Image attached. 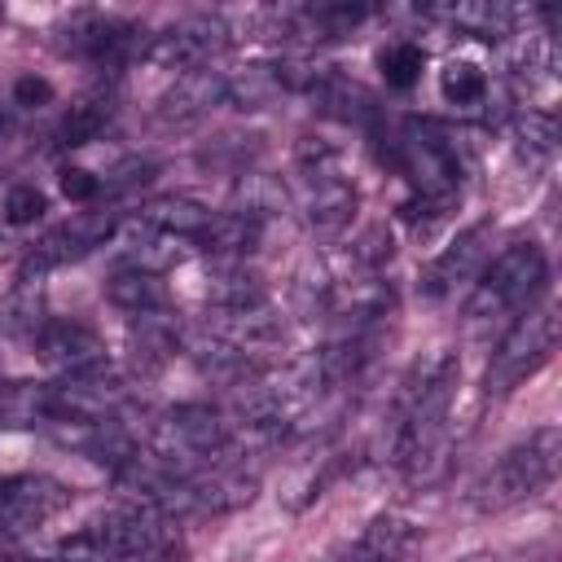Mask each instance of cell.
Returning a JSON list of instances; mask_svg holds the SVG:
<instances>
[{
	"label": "cell",
	"mask_w": 562,
	"mask_h": 562,
	"mask_svg": "<svg viewBox=\"0 0 562 562\" xmlns=\"http://www.w3.org/2000/svg\"><path fill=\"white\" fill-rule=\"evenodd\" d=\"M457 356L448 347H435L426 360L413 364L404 395H400V417H395V439H391V457L400 465H408L413 474H422L426 461H435V448L448 430V413L457 400Z\"/></svg>",
	"instance_id": "6da1fadb"
},
{
	"label": "cell",
	"mask_w": 562,
	"mask_h": 562,
	"mask_svg": "<svg viewBox=\"0 0 562 562\" xmlns=\"http://www.w3.org/2000/svg\"><path fill=\"white\" fill-rule=\"evenodd\" d=\"M544 277H549V263H544V250L536 241H509L479 277H474V290L465 299V329L470 334H487L505 321H518L536 294L544 290Z\"/></svg>",
	"instance_id": "7a4b0ae2"
},
{
	"label": "cell",
	"mask_w": 562,
	"mask_h": 562,
	"mask_svg": "<svg viewBox=\"0 0 562 562\" xmlns=\"http://www.w3.org/2000/svg\"><path fill=\"white\" fill-rule=\"evenodd\" d=\"M558 461H562V435L558 426H540L531 430L527 439H518L514 448H505L474 483L470 492V505L479 514H501V509H514L522 501H531L540 487L553 483L558 474Z\"/></svg>",
	"instance_id": "3957f363"
},
{
	"label": "cell",
	"mask_w": 562,
	"mask_h": 562,
	"mask_svg": "<svg viewBox=\"0 0 562 562\" xmlns=\"http://www.w3.org/2000/svg\"><path fill=\"white\" fill-rule=\"evenodd\" d=\"M558 347V312L553 303H540V307H527L509 334L501 338V347L492 351V364H487V391L492 395H505L514 391L518 382H527Z\"/></svg>",
	"instance_id": "277c9868"
},
{
	"label": "cell",
	"mask_w": 562,
	"mask_h": 562,
	"mask_svg": "<svg viewBox=\"0 0 562 562\" xmlns=\"http://www.w3.org/2000/svg\"><path fill=\"white\" fill-rule=\"evenodd\" d=\"M158 544V522L149 509H114L88 527H79L75 536L61 540V558L66 562H123V558H140Z\"/></svg>",
	"instance_id": "5b68a950"
},
{
	"label": "cell",
	"mask_w": 562,
	"mask_h": 562,
	"mask_svg": "<svg viewBox=\"0 0 562 562\" xmlns=\"http://www.w3.org/2000/svg\"><path fill=\"white\" fill-rule=\"evenodd\" d=\"M35 351H40L44 364L61 369L66 378L105 364V338H101L92 325H83V321H61V316L40 325V334H35Z\"/></svg>",
	"instance_id": "8992f818"
},
{
	"label": "cell",
	"mask_w": 562,
	"mask_h": 562,
	"mask_svg": "<svg viewBox=\"0 0 562 562\" xmlns=\"http://www.w3.org/2000/svg\"><path fill=\"white\" fill-rule=\"evenodd\" d=\"M220 35H224V26L215 18H184V22L167 26L162 35H149L145 40V57L167 66V70L189 75V70L206 66V57L220 48Z\"/></svg>",
	"instance_id": "52a82bcc"
},
{
	"label": "cell",
	"mask_w": 562,
	"mask_h": 562,
	"mask_svg": "<svg viewBox=\"0 0 562 562\" xmlns=\"http://www.w3.org/2000/svg\"><path fill=\"white\" fill-rule=\"evenodd\" d=\"M70 492L53 479H0V536L48 522Z\"/></svg>",
	"instance_id": "ba28073f"
},
{
	"label": "cell",
	"mask_w": 562,
	"mask_h": 562,
	"mask_svg": "<svg viewBox=\"0 0 562 562\" xmlns=\"http://www.w3.org/2000/svg\"><path fill=\"white\" fill-rule=\"evenodd\" d=\"M487 224H474V228H465L443 255H435L430 259V268L422 272V290L430 294V299H448L457 285H465V281H474L479 272H483V263H487Z\"/></svg>",
	"instance_id": "9c48e42d"
},
{
	"label": "cell",
	"mask_w": 562,
	"mask_h": 562,
	"mask_svg": "<svg viewBox=\"0 0 562 562\" xmlns=\"http://www.w3.org/2000/svg\"><path fill=\"white\" fill-rule=\"evenodd\" d=\"M110 233H114V215H110V211H79V215H70L66 224H57V228L35 246V268L61 263V259H75V255H88V250L105 246Z\"/></svg>",
	"instance_id": "30bf717a"
},
{
	"label": "cell",
	"mask_w": 562,
	"mask_h": 562,
	"mask_svg": "<svg viewBox=\"0 0 562 562\" xmlns=\"http://www.w3.org/2000/svg\"><path fill=\"white\" fill-rule=\"evenodd\" d=\"M224 101V75L220 70H189L176 79V88L162 97V123H193L202 114H211Z\"/></svg>",
	"instance_id": "8fae6325"
},
{
	"label": "cell",
	"mask_w": 562,
	"mask_h": 562,
	"mask_svg": "<svg viewBox=\"0 0 562 562\" xmlns=\"http://www.w3.org/2000/svg\"><path fill=\"white\" fill-rule=\"evenodd\" d=\"M413 544H417V527H413L408 518H400V514H378V518L360 531V540L351 544L347 562H404V558L413 553Z\"/></svg>",
	"instance_id": "7c38bea8"
},
{
	"label": "cell",
	"mask_w": 562,
	"mask_h": 562,
	"mask_svg": "<svg viewBox=\"0 0 562 562\" xmlns=\"http://www.w3.org/2000/svg\"><path fill=\"white\" fill-rule=\"evenodd\" d=\"M193 241L215 259H246L259 246V224L237 211H211V220L202 224Z\"/></svg>",
	"instance_id": "4fadbf2b"
},
{
	"label": "cell",
	"mask_w": 562,
	"mask_h": 562,
	"mask_svg": "<svg viewBox=\"0 0 562 562\" xmlns=\"http://www.w3.org/2000/svg\"><path fill=\"white\" fill-rule=\"evenodd\" d=\"M105 299L127 312V316H145V312H162L167 307V285L158 272H145V268H119L110 281H105Z\"/></svg>",
	"instance_id": "5bb4252c"
},
{
	"label": "cell",
	"mask_w": 562,
	"mask_h": 562,
	"mask_svg": "<svg viewBox=\"0 0 562 562\" xmlns=\"http://www.w3.org/2000/svg\"><path fill=\"white\" fill-rule=\"evenodd\" d=\"M206 220H211V211H206L202 202L176 198V193L149 198V202L140 206V224H149L154 233H167V237H176V241H193Z\"/></svg>",
	"instance_id": "9a60e30c"
},
{
	"label": "cell",
	"mask_w": 562,
	"mask_h": 562,
	"mask_svg": "<svg viewBox=\"0 0 562 562\" xmlns=\"http://www.w3.org/2000/svg\"><path fill=\"white\" fill-rule=\"evenodd\" d=\"M206 299L220 312H246L263 303V281L255 272H246L237 259H224L220 268L206 272Z\"/></svg>",
	"instance_id": "2e32d148"
},
{
	"label": "cell",
	"mask_w": 562,
	"mask_h": 562,
	"mask_svg": "<svg viewBox=\"0 0 562 562\" xmlns=\"http://www.w3.org/2000/svg\"><path fill=\"white\" fill-rule=\"evenodd\" d=\"M312 92H316L321 110L342 119V123H369L378 114L373 97L356 79H347V75H321V79H312Z\"/></svg>",
	"instance_id": "e0dca14e"
},
{
	"label": "cell",
	"mask_w": 562,
	"mask_h": 562,
	"mask_svg": "<svg viewBox=\"0 0 562 562\" xmlns=\"http://www.w3.org/2000/svg\"><path fill=\"white\" fill-rule=\"evenodd\" d=\"M294 79L285 75V66H246L237 75H224V101L241 105V110H259L268 105L277 92H285Z\"/></svg>",
	"instance_id": "ac0fdd59"
},
{
	"label": "cell",
	"mask_w": 562,
	"mask_h": 562,
	"mask_svg": "<svg viewBox=\"0 0 562 562\" xmlns=\"http://www.w3.org/2000/svg\"><path fill=\"white\" fill-rule=\"evenodd\" d=\"M132 347H136V364L140 369H158L176 356L180 347V329L176 321H167L162 312H145V316H132Z\"/></svg>",
	"instance_id": "d6986e66"
},
{
	"label": "cell",
	"mask_w": 562,
	"mask_h": 562,
	"mask_svg": "<svg viewBox=\"0 0 562 562\" xmlns=\"http://www.w3.org/2000/svg\"><path fill=\"white\" fill-rule=\"evenodd\" d=\"M0 417L18 426L48 422L57 417V395L44 382H0Z\"/></svg>",
	"instance_id": "ffe728a7"
},
{
	"label": "cell",
	"mask_w": 562,
	"mask_h": 562,
	"mask_svg": "<svg viewBox=\"0 0 562 562\" xmlns=\"http://www.w3.org/2000/svg\"><path fill=\"white\" fill-rule=\"evenodd\" d=\"M426 70V48L417 40H391L378 48V75L386 79V88L408 92L413 83H422Z\"/></svg>",
	"instance_id": "44dd1931"
},
{
	"label": "cell",
	"mask_w": 562,
	"mask_h": 562,
	"mask_svg": "<svg viewBox=\"0 0 562 562\" xmlns=\"http://www.w3.org/2000/svg\"><path fill=\"white\" fill-rule=\"evenodd\" d=\"M439 92L452 110H474L487 101V75L474 66V61H461V57H448L443 70H439Z\"/></svg>",
	"instance_id": "7402d4cb"
},
{
	"label": "cell",
	"mask_w": 562,
	"mask_h": 562,
	"mask_svg": "<svg viewBox=\"0 0 562 562\" xmlns=\"http://www.w3.org/2000/svg\"><path fill=\"white\" fill-rule=\"evenodd\" d=\"M105 123H110V105L105 101H75L66 114H61V123H57V145L61 149H79V145H92L101 132H105Z\"/></svg>",
	"instance_id": "603a6c76"
},
{
	"label": "cell",
	"mask_w": 562,
	"mask_h": 562,
	"mask_svg": "<svg viewBox=\"0 0 562 562\" xmlns=\"http://www.w3.org/2000/svg\"><path fill=\"white\" fill-rule=\"evenodd\" d=\"M233 202H237V215H246V220L259 224L263 215H277L285 206V189L272 176H263V171H246L233 184Z\"/></svg>",
	"instance_id": "cb8c5ba5"
},
{
	"label": "cell",
	"mask_w": 562,
	"mask_h": 562,
	"mask_svg": "<svg viewBox=\"0 0 562 562\" xmlns=\"http://www.w3.org/2000/svg\"><path fill=\"white\" fill-rule=\"evenodd\" d=\"M448 18H452L465 35H479V40H501V35L514 31V9H505V4H487V0L457 4V9H448Z\"/></svg>",
	"instance_id": "d4e9b609"
},
{
	"label": "cell",
	"mask_w": 562,
	"mask_h": 562,
	"mask_svg": "<svg viewBox=\"0 0 562 562\" xmlns=\"http://www.w3.org/2000/svg\"><path fill=\"white\" fill-rule=\"evenodd\" d=\"M4 224H13V228H26V224H35L44 211H48V198L35 189V184H13L9 193H4Z\"/></svg>",
	"instance_id": "484cf974"
},
{
	"label": "cell",
	"mask_w": 562,
	"mask_h": 562,
	"mask_svg": "<svg viewBox=\"0 0 562 562\" xmlns=\"http://www.w3.org/2000/svg\"><path fill=\"white\" fill-rule=\"evenodd\" d=\"M48 101H53V83H48L44 75L22 70V75L13 79V105H22V110H40V105H48Z\"/></svg>",
	"instance_id": "4316f807"
},
{
	"label": "cell",
	"mask_w": 562,
	"mask_h": 562,
	"mask_svg": "<svg viewBox=\"0 0 562 562\" xmlns=\"http://www.w3.org/2000/svg\"><path fill=\"white\" fill-rule=\"evenodd\" d=\"M57 184H61V198H66V202H79V206H88V202L101 193V180H97L92 171H83V167H61Z\"/></svg>",
	"instance_id": "83f0119b"
},
{
	"label": "cell",
	"mask_w": 562,
	"mask_h": 562,
	"mask_svg": "<svg viewBox=\"0 0 562 562\" xmlns=\"http://www.w3.org/2000/svg\"><path fill=\"white\" fill-rule=\"evenodd\" d=\"M378 233H382V228L364 233V241H360V246H373V241H378ZM386 255H391V250H382V246H378V250H360V263H378V259H386Z\"/></svg>",
	"instance_id": "f1b7e54d"
},
{
	"label": "cell",
	"mask_w": 562,
	"mask_h": 562,
	"mask_svg": "<svg viewBox=\"0 0 562 562\" xmlns=\"http://www.w3.org/2000/svg\"><path fill=\"white\" fill-rule=\"evenodd\" d=\"M461 562H505L501 553H470V558H461Z\"/></svg>",
	"instance_id": "f546056e"
}]
</instances>
